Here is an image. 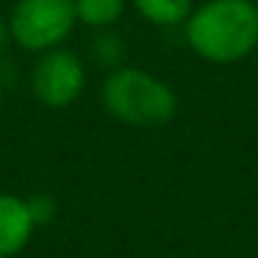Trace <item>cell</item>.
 Masks as SVG:
<instances>
[{"instance_id":"obj_7","label":"cell","mask_w":258,"mask_h":258,"mask_svg":"<svg viewBox=\"0 0 258 258\" xmlns=\"http://www.w3.org/2000/svg\"><path fill=\"white\" fill-rule=\"evenodd\" d=\"M125 0H75V20L92 31H106L122 20Z\"/></svg>"},{"instance_id":"obj_6","label":"cell","mask_w":258,"mask_h":258,"mask_svg":"<svg viewBox=\"0 0 258 258\" xmlns=\"http://www.w3.org/2000/svg\"><path fill=\"white\" fill-rule=\"evenodd\" d=\"M142 20L158 28H183L195 0H131Z\"/></svg>"},{"instance_id":"obj_9","label":"cell","mask_w":258,"mask_h":258,"mask_svg":"<svg viewBox=\"0 0 258 258\" xmlns=\"http://www.w3.org/2000/svg\"><path fill=\"white\" fill-rule=\"evenodd\" d=\"M25 206H28V214H31V219H34V225H36V228H39V225L53 222V219H56V214H58L56 200H53L50 195H45V191L25 197Z\"/></svg>"},{"instance_id":"obj_2","label":"cell","mask_w":258,"mask_h":258,"mask_svg":"<svg viewBox=\"0 0 258 258\" xmlns=\"http://www.w3.org/2000/svg\"><path fill=\"white\" fill-rule=\"evenodd\" d=\"M100 103L108 117L131 128H161L178 114V95L172 86L158 75L128 64L103 78Z\"/></svg>"},{"instance_id":"obj_11","label":"cell","mask_w":258,"mask_h":258,"mask_svg":"<svg viewBox=\"0 0 258 258\" xmlns=\"http://www.w3.org/2000/svg\"><path fill=\"white\" fill-rule=\"evenodd\" d=\"M0 108H3V89H0Z\"/></svg>"},{"instance_id":"obj_12","label":"cell","mask_w":258,"mask_h":258,"mask_svg":"<svg viewBox=\"0 0 258 258\" xmlns=\"http://www.w3.org/2000/svg\"><path fill=\"white\" fill-rule=\"evenodd\" d=\"M252 3H258V0H252Z\"/></svg>"},{"instance_id":"obj_5","label":"cell","mask_w":258,"mask_h":258,"mask_svg":"<svg viewBox=\"0 0 258 258\" xmlns=\"http://www.w3.org/2000/svg\"><path fill=\"white\" fill-rule=\"evenodd\" d=\"M34 219L28 214L25 197L0 195V258H12L25 250L34 233Z\"/></svg>"},{"instance_id":"obj_8","label":"cell","mask_w":258,"mask_h":258,"mask_svg":"<svg viewBox=\"0 0 258 258\" xmlns=\"http://www.w3.org/2000/svg\"><path fill=\"white\" fill-rule=\"evenodd\" d=\"M125 53H128V47H125V39H122L119 34H114L111 28L97 31L95 39H92V45H89L92 61H95L97 67L108 70V73H111V70H117V67H122Z\"/></svg>"},{"instance_id":"obj_1","label":"cell","mask_w":258,"mask_h":258,"mask_svg":"<svg viewBox=\"0 0 258 258\" xmlns=\"http://www.w3.org/2000/svg\"><path fill=\"white\" fill-rule=\"evenodd\" d=\"M186 45L208 64H236L258 53V3L203 0L183 23Z\"/></svg>"},{"instance_id":"obj_4","label":"cell","mask_w":258,"mask_h":258,"mask_svg":"<svg viewBox=\"0 0 258 258\" xmlns=\"http://www.w3.org/2000/svg\"><path fill=\"white\" fill-rule=\"evenodd\" d=\"M86 89V64L75 50L53 47L31 67V92L45 108H67Z\"/></svg>"},{"instance_id":"obj_10","label":"cell","mask_w":258,"mask_h":258,"mask_svg":"<svg viewBox=\"0 0 258 258\" xmlns=\"http://www.w3.org/2000/svg\"><path fill=\"white\" fill-rule=\"evenodd\" d=\"M9 42H12V36H9V23H6L3 17H0V56L6 53Z\"/></svg>"},{"instance_id":"obj_3","label":"cell","mask_w":258,"mask_h":258,"mask_svg":"<svg viewBox=\"0 0 258 258\" xmlns=\"http://www.w3.org/2000/svg\"><path fill=\"white\" fill-rule=\"evenodd\" d=\"M6 23L14 45L39 56L53 47H61L78 25L75 0H14Z\"/></svg>"}]
</instances>
